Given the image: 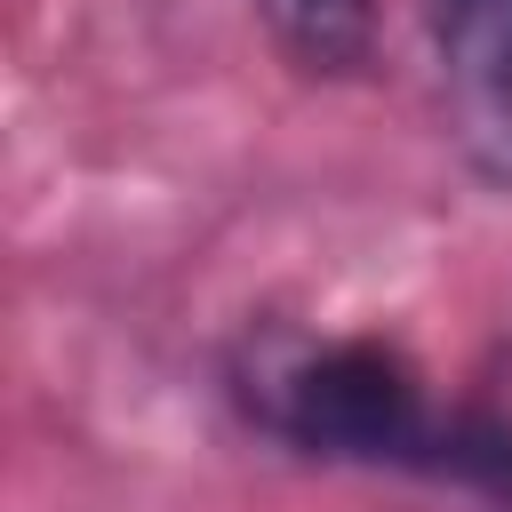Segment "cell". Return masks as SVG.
I'll return each instance as SVG.
<instances>
[{"instance_id": "obj_3", "label": "cell", "mask_w": 512, "mask_h": 512, "mask_svg": "<svg viewBox=\"0 0 512 512\" xmlns=\"http://www.w3.org/2000/svg\"><path fill=\"white\" fill-rule=\"evenodd\" d=\"M256 16L272 24L280 56L296 72H360L376 48V8L368 0H256Z\"/></svg>"}, {"instance_id": "obj_2", "label": "cell", "mask_w": 512, "mask_h": 512, "mask_svg": "<svg viewBox=\"0 0 512 512\" xmlns=\"http://www.w3.org/2000/svg\"><path fill=\"white\" fill-rule=\"evenodd\" d=\"M456 152L512 192V0H424Z\"/></svg>"}, {"instance_id": "obj_1", "label": "cell", "mask_w": 512, "mask_h": 512, "mask_svg": "<svg viewBox=\"0 0 512 512\" xmlns=\"http://www.w3.org/2000/svg\"><path fill=\"white\" fill-rule=\"evenodd\" d=\"M240 408L328 464H400L512 496V432L480 416H440L416 368L360 336H256L232 368Z\"/></svg>"}]
</instances>
